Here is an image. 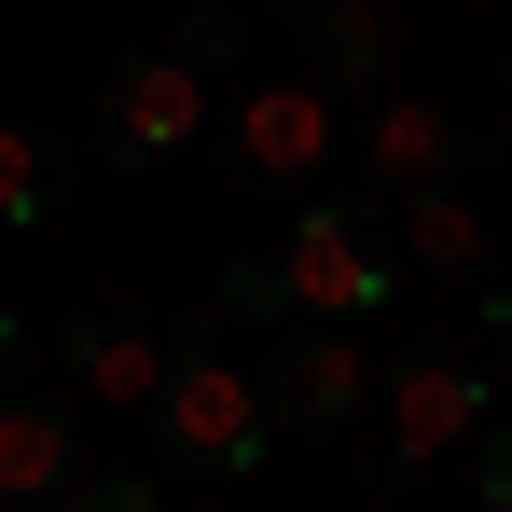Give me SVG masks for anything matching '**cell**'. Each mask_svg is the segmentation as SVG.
Returning <instances> with one entry per match:
<instances>
[{
    "label": "cell",
    "mask_w": 512,
    "mask_h": 512,
    "mask_svg": "<svg viewBox=\"0 0 512 512\" xmlns=\"http://www.w3.org/2000/svg\"><path fill=\"white\" fill-rule=\"evenodd\" d=\"M139 443H153V471H180V485H222V471H263L277 457V416H263L250 360L222 346V319H180V360H167V388L139 402Z\"/></svg>",
    "instance_id": "obj_1"
},
{
    "label": "cell",
    "mask_w": 512,
    "mask_h": 512,
    "mask_svg": "<svg viewBox=\"0 0 512 512\" xmlns=\"http://www.w3.org/2000/svg\"><path fill=\"white\" fill-rule=\"evenodd\" d=\"M194 153L222 167V194H319L333 153H346V97H319L305 70L236 84V97H208V139Z\"/></svg>",
    "instance_id": "obj_2"
},
{
    "label": "cell",
    "mask_w": 512,
    "mask_h": 512,
    "mask_svg": "<svg viewBox=\"0 0 512 512\" xmlns=\"http://www.w3.org/2000/svg\"><path fill=\"white\" fill-rule=\"evenodd\" d=\"M208 139V70L180 56V42H139V56H111L97 70V97H84V153L97 167H180Z\"/></svg>",
    "instance_id": "obj_3"
},
{
    "label": "cell",
    "mask_w": 512,
    "mask_h": 512,
    "mask_svg": "<svg viewBox=\"0 0 512 512\" xmlns=\"http://www.w3.org/2000/svg\"><path fill=\"white\" fill-rule=\"evenodd\" d=\"M277 263H291V305H305V319H346V333L402 291V263H388V208H374V194H333V180L291 194Z\"/></svg>",
    "instance_id": "obj_4"
},
{
    "label": "cell",
    "mask_w": 512,
    "mask_h": 512,
    "mask_svg": "<svg viewBox=\"0 0 512 512\" xmlns=\"http://www.w3.org/2000/svg\"><path fill=\"white\" fill-rule=\"evenodd\" d=\"M374 402H388V457H416V471H429V457H457L471 429L499 416V374H485V346H471V333H416L388 374H374Z\"/></svg>",
    "instance_id": "obj_5"
},
{
    "label": "cell",
    "mask_w": 512,
    "mask_h": 512,
    "mask_svg": "<svg viewBox=\"0 0 512 512\" xmlns=\"http://www.w3.org/2000/svg\"><path fill=\"white\" fill-rule=\"evenodd\" d=\"M250 388H263V416H277V429L333 443V429H360V402H374V360H360L346 319H291V333L250 346Z\"/></svg>",
    "instance_id": "obj_6"
},
{
    "label": "cell",
    "mask_w": 512,
    "mask_h": 512,
    "mask_svg": "<svg viewBox=\"0 0 512 512\" xmlns=\"http://www.w3.org/2000/svg\"><path fill=\"white\" fill-rule=\"evenodd\" d=\"M485 153H512V125H471V111H429V97H360V194H416V180H471Z\"/></svg>",
    "instance_id": "obj_7"
},
{
    "label": "cell",
    "mask_w": 512,
    "mask_h": 512,
    "mask_svg": "<svg viewBox=\"0 0 512 512\" xmlns=\"http://www.w3.org/2000/svg\"><path fill=\"white\" fill-rule=\"evenodd\" d=\"M167 360H180V319H139V305H84V319H56V374H70V402L139 416V402L167 388Z\"/></svg>",
    "instance_id": "obj_8"
},
{
    "label": "cell",
    "mask_w": 512,
    "mask_h": 512,
    "mask_svg": "<svg viewBox=\"0 0 512 512\" xmlns=\"http://www.w3.org/2000/svg\"><path fill=\"white\" fill-rule=\"evenodd\" d=\"M388 263L429 277V291H485L499 277V222L471 208V180H416V194H388Z\"/></svg>",
    "instance_id": "obj_9"
},
{
    "label": "cell",
    "mask_w": 512,
    "mask_h": 512,
    "mask_svg": "<svg viewBox=\"0 0 512 512\" xmlns=\"http://www.w3.org/2000/svg\"><path fill=\"white\" fill-rule=\"evenodd\" d=\"M84 485V416L56 388H0V499L14 512H56Z\"/></svg>",
    "instance_id": "obj_10"
},
{
    "label": "cell",
    "mask_w": 512,
    "mask_h": 512,
    "mask_svg": "<svg viewBox=\"0 0 512 512\" xmlns=\"http://www.w3.org/2000/svg\"><path fill=\"white\" fill-rule=\"evenodd\" d=\"M291 42H305V84H319V97H388V70H402L388 0H305Z\"/></svg>",
    "instance_id": "obj_11"
},
{
    "label": "cell",
    "mask_w": 512,
    "mask_h": 512,
    "mask_svg": "<svg viewBox=\"0 0 512 512\" xmlns=\"http://www.w3.org/2000/svg\"><path fill=\"white\" fill-rule=\"evenodd\" d=\"M70 180H84V153H70L42 111H0V236H42V222H70Z\"/></svg>",
    "instance_id": "obj_12"
},
{
    "label": "cell",
    "mask_w": 512,
    "mask_h": 512,
    "mask_svg": "<svg viewBox=\"0 0 512 512\" xmlns=\"http://www.w3.org/2000/svg\"><path fill=\"white\" fill-rule=\"evenodd\" d=\"M208 319H222V333H291V319H305V305H291V263H277V250H236L222 277H208Z\"/></svg>",
    "instance_id": "obj_13"
},
{
    "label": "cell",
    "mask_w": 512,
    "mask_h": 512,
    "mask_svg": "<svg viewBox=\"0 0 512 512\" xmlns=\"http://www.w3.org/2000/svg\"><path fill=\"white\" fill-rule=\"evenodd\" d=\"M180 56H194V70H208V84H222V70H236V56H250V14H236V0H194V14H180L167 28Z\"/></svg>",
    "instance_id": "obj_14"
},
{
    "label": "cell",
    "mask_w": 512,
    "mask_h": 512,
    "mask_svg": "<svg viewBox=\"0 0 512 512\" xmlns=\"http://www.w3.org/2000/svg\"><path fill=\"white\" fill-rule=\"evenodd\" d=\"M56 512H167V485H153V471H84Z\"/></svg>",
    "instance_id": "obj_15"
},
{
    "label": "cell",
    "mask_w": 512,
    "mask_h": 512,
    "mask_svg": "<svg viewBox=\"0 0 512 512\" xmlns=\"http://www.w3.org/2000/svg\"><path fill=\"white\" fill-rule=\"evenodd\" d=\"M471 512H512V416L471 429Z\"/></svg>",
    "instance_id": "obj_16"
},
{
    "label": "cell",
    "mask_w": 512,
    "mask_h": 512,
    "mask_svg": "<svg viewBox=\"0 0 512 512\" xmlns=\"http://www.w3.org/2000/svg\"><path fill=\"white\" fill-rule=\"evenodd\" d=\"M471 346H485V374L512 388V277H485V291H471Z\"/></svg>",
    "instance_id": "obj_17"
},
{
    "label": "cell",
    "mask_w": 512,
    "mask_h": 512,
    "mask_svg": "<svg viewBox=\"0 0 512 512\" xmlns=\"http://www.w3.org/2000/svg\"><path fill=\"white\" fill-rule=\"evenodd\" d=\"M28 346H42V333H28V319L0 305V388H28Z\"/></svg>",
    "instance_id": "obj_18"
},
{
    "label": "cell",
    "mask_w": 512,
    "mask_h": 512,
    "mask_svg": "<svg viewBox=\"0 0 512 512\" xmlns=\"http://www.w3.org/2000/svg\"><path fill=\"white\" fill-rule=\"evenodd\" d=\"M250 14H305V0H250Z\"/></svg>",
    "instance_id": "obj_19"
},
{
    "label": "cell",
    "mask_w": 512,
    "mask_h": 512,
    "mask_svg": "<svg viewBox=\"0 0 512 512\" xmlns=\"http://www.w3.org/2000/svg\"><path fill=\"white\" fill-rule=\"evenodd\" d=\"M499 111H512V56H499Z\"/></svg>",
    "instance_id": "obj_20"
},
{
    "label": "cell",
    "mask_w": 512,
    "mask_h": 512,
    "mask_svg": "<svg viewBox=\"0 0 512 512\" xmlns=\"http://www.w3.org/2000/svg\"><path fill=\"white\" fill-rule=\"evenodd\" d=\"M499 167H512V153H499ZM499 236H512V208H499Z\"/></svg>",
    "instance_id": "obj_21"
}]
</instances>
